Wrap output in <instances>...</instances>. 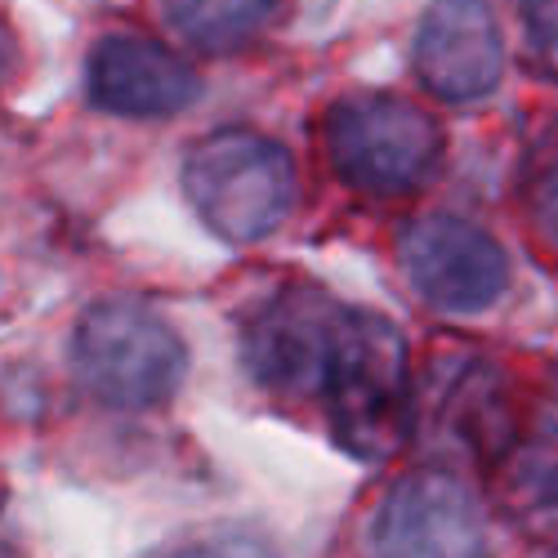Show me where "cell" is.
I'll list each match as a JSON object with an SVG mask.
<instances>
[{
  "instance_id": "obj_1",
  "label": "cell",
  "mask_w": 558,
  "mask_h": 558,
  "mask_svg": "<svg viewBox=\"0 0 558 558\" xmlns=\"http://www.w3.org/2000/svg\"><path fill=\"white\" fill-rule=\"evenodd\" d=\"M317 402L327 407V425L336 442L357 460H385L407 442V340L389 317L349 304L340 308Z\"/></svg>"
},
{
  "instance_id": "obj_2",
  "label": "cell",
  "mask_w": 558,
  "mask_h": 558,
  "mask_svg": "<svg viewBox=\"0 0 558 558\" xmlns=\"http://www.w3.org/2000/svg\"><path fill=\"white\" fill-rule=\"evenodd\" d=\"M183 189L223 242H259L295 206V161L251 130H219L183 157Z\"/></svg>"
},
{
  "instance_id": "obj_3",
  "label": "cell",
  "mask_w": 558,
  "mask_h": 558,
  "mask_svg": "<svg viewBox=\"0 0 558 558\" xmlns=\"http://www.w3.org/2000/svg\"><path fill=\"white\" fill-rule=\"evenodd\" d=\"M322 144L331 170L349 189L376 197L421 189L442 161L438 121L411 99L380 95V89L336 99L322 117Z\"/></svg>"
},
{
  "instance_id": "obj_4",
  "label": "cell",
  "mask_w": 558,
  "mask_h": 558,
  "mask_svg": "<svg viewBox=\"0 0 558 558\" xmlns=\"http://www.w3.org/2000/svg\"><path fill=\"white\" fill-rule=\"evenodd\" d=\"M81 385L108 407H157L183 380V340L170 322L134 300L95 304L72 336Z\"/></svg>"
},
{
  "instance_id": "obj_5",
  "label": "cell",
  "mask_w": 558,
  "mask_h": 558,
  "mask_svg": "<svg viewBox=\"0 0 558 558\" xmlns=\"http://www.w3.org/2000/svg\"><path fill=\"white\" fill-rule=\"evenodd\" d=\"M376 558H487L478 496L447 470H415L393 483L371 527Z\"/></svg>"
},
{
  "instance_id": "obj_6",
  "label": "cell",
  "mask_w": 558,
  "mask_h": 558,
  "mask_svg": "<svg viewBox=\"0 0 558 558\" xmlns=\"http://www.w3.org/2000/svg\"><path fill=\"white\" fill-rule=\"evenodd\" d=\"M402 268L421 300L447 313H478L500 300L509 259L470 219L429 215L402 232Z\"/></svg>"
},
{
  "instance_id": "obj_7",
  "label": "cell",
  "mask_w": 558,
  "mask_h": 558,
  "mask_svg": "<svg viewBox=\"0 0 558 558\" xmlns=\"http://www.w3.org/2000/svg\"><path fill=\"white\" fill-rule=\"evenodd\" d=\"M340 308L313 287L277 291L246 327V371L282 398H317Z\"/></svg>"
},
{
  "instance_id": "obj_8",
  "label": "cell",
  "mask_w": 558,
  "mask_h": 558,
  "mask_svg": "<svg viewBox=\"0 0 558 558\" xmlns=\"http://www.w3.org/2000/svg\"><path fill=\"white\" fill-rule=\"evenodd\" d=\"M415 76L442 104H478L500 85L505 45L492 0H434L415 32Z\"/></svg>"
},
{
  "instance_id": "obj_9",
  "label": "cell",
  "mask_w": 558,
  "mask_h": 558,
  "mask_svg": "<svg viewBox=\"0 0 558 558\" xmlns=\"http://www.w3.org/2000/svg\"><path fill=\"white\" fill-rule=\"evenodd\" d=\"M89 99L117 117H170L202 95V76L153 36L117 32L89 54Z\"/></svg>"
},
{
  "instance_id": "obj_10",
  "label": "cell",
  "mask_w": 558,
  "mask_h": 558,
  "mask_svg": "<svg viewBox=\"0 0 558 558\" xmlns=\"http://www.w3.org/2000/svg\"><path fill=\"white\" fill-rule=\"evenodd\" d=\"M434 425L460 456L500 460L514 447V402L505 393V376L483 357L442 362Z\"/></svg>"
},
{
  "instance_id": "obj_11",
  "label": "cell",
  "mask_w": 558,
  "mask_h": 558,
  "mask_svg": "<svg viewBox=\"0 0 558 558\" xmlns=\"http://www.w3.org/2000/svg\"><path fill=\"white\" fill-rule=\"evenodd\" d=\"M496 478L509 523L536 545H558V429L514 438L496 460Z\"/></svg>"
},
{
  "instance_id": "obj_12",
  "label": "cell",
  "mask_w": 558,
  "mask_h": 558,
  "mask_svg": "<svg viewBox=\"0 0 558 558\" xmlns=\"http://www.w3.org/2000/svg\"><path fill=\"white\" fill-rule=\"evenodd\" d=\"M277 0H166L170 23L189 36L197 50H238L242 40H251L264 19L272 14Z\"/></svg>"
},
{
  "instance_id": "obj_13",
  "label": "cell",
  "mask_w": 558,
  "mask_h": 558,
  "mask_svg": "<svg viewBox=\"0 0 558 558\" xmlns=\"http://www.w3.org/2000/svg\"><path fill=\"white\" fill-rule=\"evenodd\" d=\"M527 206H532V223L541 228V238L558 251V130L545 138L536 161H532Z\"/></svg>"
},
{
  "instance_id": "obj_14",
  "label": "cell",
  "mask_w": 558,
  "mask_h": 558,
  "mask_svg": "<svg viewBox=\"0 0 558 558\" xmlns=\"http://www.w3.org/2000/svg\"><path fill=\"white\" fill-rule=\"evenodd\" d=\"M519 19L536 68L558 81V0H519Z\"/></svg>"
},
{
  "instance_id": "obj_15",
  "label": "cell",
  "mask_w": 558,
  "mask_h": 558,
  "mask_svg": "<svg viewBox=\"0 0 558 558\" xmlns=\"http://www.w3.org/2000/svg\"><path fill=\"white\" fill-rule=\"evenodd\" d=\"M161 558H277V549L255 532H210V536H197Z\"/></svg>"
},
{
  "instance_id": "obj_16",
  "label": "cell",
  "mask_w": 558,
  "mask_h": 558,
  "mask_svg": "<svg viewBox=\"0 0 558 558\" xmlns=\"http://www.w3.org/2000/svg\"><path fill=\"white\" fill-rule=\"evenodd\" d=\"M10 63H14V36H10L5 27H0V76L10 72Z\"/></svg>"
}]
</instances>
